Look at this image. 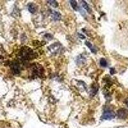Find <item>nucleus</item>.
Listing matches in <instances>:
<instances>
[{
	"label": "nucleus",
	"instance_id": "f03ea898",
	"mask_svg": "<svg viewBox=\"0 0 128 128\" xmlns=\"http://www.w3.org/2000/svg\"><path fill=\"white\" fill-rule=\"evenodd\" d=\"M32 74L36 76V77H41L43 75L44 70H43V68H42V66L39 64H33L32 66Z\"/></svg>",
	"mask_w": 128,
	"mask_h": 128
},
{
	"label": "nucleus",
	"instance_id": "ddd939ff",
	"mask_svg": "<svg viewBox=\"0 0 128 128\" xmlns=\"http://www.w3.org/2000/svg\"><path fill=\"white\" fill-rule=\"evenodd\" d=\"M70 4H71L72 7L73 8V9L75 10H77V6H78V4H77V2L76 1H74V0H70Z\"/></svg>",
	"mask_w": 128,
	"mask_h": 128
},
{
	"label": "nucleus",
	"instance_id": "39448f33",
	"mask_svg": "<svg viewBox=\"0 0 128 128\" xmlns=\"http://www.w3.org/2000/svg\"><path fill=\"white\" fill-rule=\"evenodd\" d=\"M60 47H61V45L59 43H55V44L50 46L48 48V49L52 52V54H56V53H57V52L60 51Z\"/></svg>",
	"mask_w": 128,
	"mask_h": 128
},
{
	"label": "nucleus",
	"instance_id": "6e6552de",
	"mask_svg": "<svg viewBox=\"0 0 128 128\" xmlns=\"http://www.w3.org/2000/svg\"><path fill=\"white\" fill-rule=\"evenodd\" d=\"M28 9L29 10V12L32 14L35 13L36 10V7L35 6V4L34 3H30L28 4Z\"/></svg>",
	"mask_w": 128,
	"mask_h": 128
},
{
	"label": "nucleus",
	"instance_id": "20e7f679",
	"mask_svg": "<svg viewBox=\"0 0 128 128\" xmlns=\"http://www.w3.org/2000/svg\"><path fill=\"white\" fill-rule=\"evenodd\" d=\"M115 117V114L112 111H104L102 115V119L112 120Z\"/></svg>",
	"mask_w": 128,
	"mask_h": 128
},
{
	"label": "nucleus",
	"instance_id": "4468645a",
	"mask_svg": "<svg viewBox=\"0 0 128 128\" xmlns=\"http://www.w3.org/2000/svg\"><path fill=\"white\" fill-rule=\"evenodd\" d=\"M100 66H102V67H107V66H108V64H107V62H106V60H105L104 58H101V59H100Z\"/></svg>",
	"mask_w": 128,
	"mask_h": 128
},
{
	"label": "nucleus",
	"instance_id": "2eb2a0df",
	"mask_svg": "<svg viewBox=\"0 0 128 128\" xmlns=\"http://www.w3.org/2000/svg\"><path fill=\"white\" fill-rule=\"evenodd\" d=\"M48 3H50L51 6H53L54 8L58 7V3H57V2H56V1H48Z\"/></svg>",
	"mask_w": 128,
	"mask_h": 128
},
{
	"label": "nucleus",
	"instance_id": "1a4fd4ad",
	"mask_svg": "<svg viewBox=\"0 0 128 128\" xmlns=\"http://www.w3.org/2000/svg\"><path fill=\"white\" fill-rule=\"evenodd\" d=\"M86 58H84V57H83L82 55H80L77 58V59H76V63H77L78 65H83V64H84V63H85V61H86V60H85Z\"/></svg>",
	"mask_w": 128,
	"mask_h": 128
},
{
	"label": "nucleus",
	"instance_id": "9b49d317",
	"mask_svg": "<svg viewBox=\"0 0 128 128\" xmlns=\"http://www.w3.org/2000/svg\"><path fill=\"white\" fill-rule=\"evenodd\" d=\"M81 2H82V6L83 7V8L85 9V10H86V11H88V12H90V8H89L88 5L87 3H86V2H84V1H81Z\"/></svg>",
	"mask_w": 128,
	"mask_h": 128
},
{
	"label": "nucleus",
	"instance_id": "dca6fc26",
	"mask_svg": "<svg viewBox=\"0 0 128 128\" xmlns=\"http://www.w3.org/2000/svg\"><path fill=\"white\" fill-rule=\"evenodd\" d=\"M78 36H80V37H81V38H82V39H84V36H83V35H82V34H78Z\"/></svg>",
	"mask_w": 128,
	"mask_h": 128
},
{
	"label": "nucleus",
	"instance_id": "f3484780",
	"mask_svg": "<svg viewBox=\"0 0 128 128\" xmlns=\"http://www.w3.org/2000/svg\"><path fill=\"white\" fill-rule=\"evenodd\" d=\"M126 103L127 106H128V100H126Z\"/></svg>",
	"mask_w": 128,
	"mask_h": 128
},
{
	"label": "nucleus",
	"instance_id": "f257e3e1",
	"mask_svg": "<svg viewBox=\"0 0 128 128\" xmlns=\"http://www.w3.org/2000/svg\"><path fill=\"white\" fill-rule=\"evenodd\" d=\"M35 53L31 48L28 47H24L20 50L19 53V56L20 60L22 61H28V60H33L34 58L36 56Z\"/></svg>",
	"mask_w": 128,
	"mask_h": 128
},
{
	"label": "nucleus",
	"instance_id": "f8f14e48",
	"mask_svg": "<svg viewBox=\"0 0 128 128\" xmlns=\"http://www.w3.org/2000/svg\"><path fill=\"white\" fill-rule=\"evenodd\" d=\"M5 56H6V52H4V50L0 48V61L4 60Z\"/></svg>",
	"mask_w": 128,
	"mask_h": 128
},
{
	"label": "nucleus",
	"instance_id": "423d86ee",
	"mask_svg": "<svg viewBox=\"0 0 128 128\" xmlns=\"http://www.w3.org/2000/svg\"><path fill=\"white\" fill-rule=\"evenodd\" d=\"M117 116H118V118L125 119L128 116V110L124 109V108L118 110L117 112Z\"/></svg>",
	"mask_w": 128,
	"mask_h": 128
},
{
	"label": "nucleus",
	"instance_id": "0eeeda50",
	"mask_svg": "<svg viewBox=\"0 0 128 128\" xmlns=\"http://www.w3.org/2000/svg\"><path fill=\"white\" fill-rule=\"evenodd\" d=\"M51 16H52V18L53 19V20H58L61 19V15L60 13H58V12H56L52 10L51 11Z\"/></svg>",
	"mask_w": 128,
	"mask_h": 128
},
{
	"label": "nucleus",
	"instance_id": "9d476101",
	"mask_svg": "<svg viewBox=\"0 0 128 128\" xmlns=\"http://www.w3.org/2000/svg\"><path fill=\"white\" fill-rule=\"evenodd\" d=\"M84 44H86V45L88 47L89 49L90 50V51H92V52H94V53H96V52H97V51H96V50L95 49L94 47L92 45V44H91L90 42H89L88 41H86V42H84Z\"/></svg>",
	"mask_w": 128,
	"mask_h": 128
},
{
	"label": "nucleus",
	"instance_id": "7ed1b4c3",
	"mask_svg": "<svg viewBox=\"0 0 128 128\" xmlns=\"http://www.w3.org/2000/svg\"><path fill=\"white\" fill-rule=\"evenodd\" d=\"M10 68L13 74L19 75L20 72V66L19 62L14 61L10 64Z\"/></svg>",
	"mask_w": 128,
	"mask_h": 128
}]
</instances>
